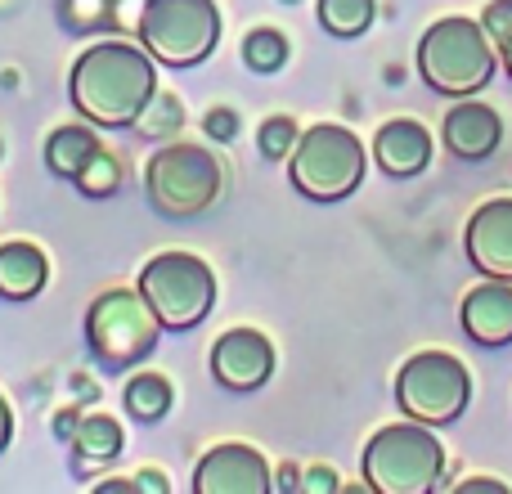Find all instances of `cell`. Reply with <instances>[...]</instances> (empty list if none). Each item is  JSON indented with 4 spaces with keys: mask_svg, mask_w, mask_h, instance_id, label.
I'll use <instances>...</instances> for the list:
<instances>
[{
    "mask_svg": "<svg viewBox=\"0 0 512 494\" xmlns=\"http://www.w3.org/2000/svg\"><path fill=\"white\" fill-rule=\"evenodd\" d=\"M158 90L153 54L126 41L90 45L72 68V104L95 126H131L140 122L144 104Z\"/></svg>",
    "mask_w": 512,
    "mask_h": 494,
    "instance_id": "obj_1",
    "label": "cell"
},
{
    "mask_svg": "<svg viewBox=\"0 0 512 494\" xmlns=\"http://www.w3.org/2000/svg\"><path fill=\"white\" fill-rule=\"evenodd\" d=\"M495 41L472 18H436L418 41V77L436 95H477L495 77Z\"/></svg>",
    "mask_w": 512,
    "mask_h": 494,
    "instance_id": "obj_2",
    "label": "cell"
},
{
    "mask_svg": "<svg viewBox=\"0 0 512 494\" xmlns=\"http://www.w3.org/2000/svg\"><path fill=\"white\" fill-rule=\"evenodd\" d=\"M445 477V445L427 423H391L364 445V481L378 494H432Z\"/></svg>",
    "mask_w": 512,
    "mask_h": 494,
    "instance_id": "obj_3",
    "label": "cell"
},
{
    "mask_svg": "<svg viewBox=\"0 0 512 494\" xmlns=\"http://www.w3.org/2000/svg\"><path fill=\"white\" fill-rule=\"evenodd\" d=\"M364 162H369L364 144L346 126L319 122L310 131H301L297 149L288 158V176L297 185V194H306L310 203H342L360 189Z\"/></svg>",
    "mask_w": 512,
    "mask_h": 494,
    "instance_id": "obj_4",
    "label": "cell"
},
{
    "mask_svg": "<svg viewBox=\"0 0 512 494\" xmlns=\"http://www.w3.org/2000/svg\"><path fill=\"white\" fill-rule=\"evenodd\" d=\"M140 41L167 68H194L221 41V9L216 0H144Z\"/></svg>",
    "mask_w": 512,
    "mask_h": 494,
    "instance_id": "obj_5",
    "label": "cell"
},
{
    "mask_svg": "<svg viewBox=\"0 0 512 494\" xmlns=\"http://www.w3.org/2000/svg\"><path fill=\"white\" fill-rule=\"evenodd\" d=\"M472 400V373L450 351H418L396 373V405L405 418L427 427H450Z\"/></svg>",
    "mask_w": 512,
    "mask_h": 494,
    "instance_id": "obj_6",
    "label": "cell"
},
{
    "mask_svg": "<svg viewBox=\"0 0 512 494\" xmlns=\"http://www.w3.org/2000/svg\"><path fill=\"white\" fill-rule=\"evenodd\" d=\"M162 333V319L144 301L140 288H113L95 297L86 315V342L104 369H126V364L153 355Z\"/></svg>",
    "mask_w": 512,
    "mask_h": 494,
    "instance_id": "obj_7",
    "label": "cell"
},
{
    "mask_svg": "<svg viewBox=\"0 0 512 494\" xmlns=\"http://www.w3.org/2000/svg\"><path fill=\"white\" fill-rule=\"evenodd\" d=\"M140 292L162 319V328H194L203 315H212L216 279L212 265L194 252H158L140 270Z\"/></svg>",
    "mask_w": 512,
    "mask_h": 494,
    "instance_id": "obj_8",
    "label": "cell"
},
{
    "mask_svg": "<svg viewBox=\"0 0 512 494\" xmlns=\"http://www.w3.org/2000/svg\"><path fill=\"white\" fill-rule=\"evenodd\" d=\"M221 162L203 144H167L149 162V198L167 216H198L221 198Z\"/></svg>",
    "mask_w": 512,
    "mask_h": 494,
    "instance_id": "obj_9",
    "label": "cell"
},
{
    "mask_svg": "<svg viewBox=\"0 0 512 494\" xmlns=\"http://www.w3.org/2000/svg\"><path fill=\"white\" fill-rule=\"evenodd\" d=\"M212 373L221 387L230 391H256L270 382L274 373V346L256 328H230L221 342L212 346Z\"/></svg>",
    "mask_w": 512,
    "mask_h": 494,
    "instance_id": "obj_10",
    "label": "cell"
},
{
    "mask_svg": "<svg viewBox=\"0 0 512 494\" xmlns=\"http://www.w3.org/2000/svg\"><path fill=\"white\" fill-rule=\"evenodd\" d=\"M198 494H265L270 490V468L252 445H216L203 454L194 472Z\"/></svg>",
    "mask_w": 512,
    "mask_h": 494,
    "instance_id": "obj_11",
    "label": "cell"
},
{
    "mask_svg": "<svg viewBox=\"0 0 512 494\" xmlns=\"http://www.w3.org/2000/svg\"><path fill=\"white\" fill-rule=\"evenodd\" d=\"M463 247L486 279H512V198H490L486 207H477Z\"/></svg>",
    "mask_w": 512,
    "mask_h": 494,
    "instance_id": "obj_12",
    "label": "cell"
},
{
    "mask_svg": "<svg viewBox=\"0 0 512 494\" xmlns=\"http://www.w3.org/2000/svg\"><path fill=\"white\" fill-rule=\"evenodd\" d=\"M441 135H445V149H450L454 158L481 162V158H490V153L499 149V140H504V122H499V113L490 104L463 95L459 104L445 113Z\"/></svg>",
    "mask_w": 512,
    "mask_h": 494,
    "instance_id": "obj_13",
    "label": "cell"
},
{
    "mask_svg": "<svg viewBox=\"0 0 512 494\" xmlns=\"http://www.w3.org/2000/svg\"><path fill=\"white\" fill-rule=\"evenodd\" d=\"M463 333L477 346L512 342V279H486L463 297Z\"/></svg>",
    "mask_w": 512,
    "mask_h": 494,
    "instance_id": "obj_14",
    "label": "cell"
},
{
    "mask_svg": "<svg viewBox=\"0 0 512 494\" xmlns=\"http://www.w3.org/2000/svg\"><path fill=\"white\" fill-rule=\"evenodd\" d=\"M373 158H378V167L387 176L409 180L418 171H427V162H432V135L414 117H391L378 131V140H373Z\"/></svg>",
    "mask_w": 512,
    "mask_h": 494,
    "instance_id": "obj_15",
    "label": "cell"
},
{
    "mask_svg": "<svg viewBox=\"0 0 512 494\" xmlns=\"http://www.w3.org/2000/svg\"><path fill=\"white\" fill-rule=\"evenodd\" d=\"M45 274H50V265H45V252L36 243L18 239V243L0 247V297H9V301L36 297L45 288Z\"/></svg>",
    "mask_w": 512,
    "mask_h": 494,
    "instance_id": "obj_16",
    "label": "cell"
},
{
    "mask_svg": "<svg viewBox=\"0 0 512 494\" xmlns=\"http://www.w3.org/2000/svg\"><path fill=\"white\" fill-rule=\"evenodd\" d=\"M99 149H104V144H99V135L90 131V126H59V131L45 140V162H50L54 176L77 180L81 167H86Z\"/></svg>",
    "mask_w": 512,
    "mask_h": 494,
    "instance_id": "obj_17",
    "label": "cell"
},
{
    "mask_svg": "<svg viewBox=\"0 0 512 494\" xmlns=\"http://www.w3.org/2000/svg\"><path fill=\"white\" fill-rule=\"evenodd\" d=\"M72 454H77L81 468L90 463H113L122 454V427L108 414H86L77 418V432H72Z\"/></svg>",
    "mask_w": 512,
    "mask_h": 494,
    "instance_id": "obj_18",
    "label": "cell"
},
{
    "mask_svg": "<svg viewBox=\"0 0 512 494\" xmlns=\"http://www.w3.org/2000/svg\"><path fill=\"white\" fill-rule=\"evenodd\" d=\"M171 409V382L162 373H135L126 382V414L140 418V423H158Z\"/></svg>",
    "mask_w": 512,
    "mask_h": 494,
    "instance_id": "obj_19",
    "label": "cell"
},
{
    "mask_svg": "<svg viewBox=\"0 0 512 494\" xmlns=\"http://www.w3.org/2000/svg\"><path fill=\"white\" fill-rule=\"evenodd\" d=\"M378 0H319V23L333 36H360L373 27Z\"/></svg>",
    "mask_w": 512,
    "mask_h": 494,
    "instance_id": "obj_20",
    "label": "cell"
},
{
    "mask_svg": "<svg viewBox=\"0 0 512 494\" xmlns=\"http://www.w3.org/2000/svg\"><path fill=\"white\" fill-rule=\"evenodd\" d=\"M243 63L252 72H279L288 63V41L274 27H256V32L243 36Z\"/></svg>",
    "mask_w": 512,
    "mask_h": 494,
    "instance_id": "obj_21",
    "label": "cell"
},
{
    "mask_svg": "<svg viewBox=\"0 0 512 494\" xmlns=\"http://www.w3.org/2000/svg\"><path fill=\"white\" fill-rule=\"evenodd\" d=\"M72 185H77L86 198H108V194H117V185H122V162H117L113 153L99 149L95 158L81 167V176L72 180Z\"/></svg>",
    "mask_w": 512,
    "mask_h": 494,
    "instance_id": "obj_22",
    "label": "cell"
},
{
    "mask_svg": "<svg viewBox=\"0 0 512 494\" xmlns=\"http://www.w3.org/2000/svg\"><path fill=\"white\" fill-rule=\"evenodd\" d=\"M180 126H185V108H180L176 95H158L153 90V99L144 104L140 113V131L149 135V140H167V135H176Z\"/></svg>",
    "mask_w": 512,
    "mask_h": 494,
    "instance_id": "obj_23",
    "label": "cell"
},
{
    "mask_svg": "<svg viewBox=\"0 0 512 494\" xmlns=\"http://www.w3.org/2000/svg\"><path fill=\"white\" fill-rule=\"evenodd\" d=\"M297 140H301V131H297V122H292V117H265L261 131H256V144H261V153L270 162L292 158Z\"/></svg>",
    "mask_w": 512,
    "mask_h": 494,
    "instance_id": "obj_24",
    "label": "cell"
},
{
    "mask_svg": "<svg viewBox=\"0 0 512 494\" xmlns=\"http://www.w3.org/2000/svg\"><path fill=\"white\" fill-rule=\"evenodd\" d=\"M481 27H486V36L495 45L512 41V0H490L486 14H481Z\"/></svg>",
    "mask_w": 512,
    "mask_h": 494,
    "instance_id": "obj_25",
    "label": "cell"
},
{
    "mask_svg": "<svg viewBox=\"0 0 512 494\" xmlns=\"http://www.w3.org/2000/svg\"><path fill=\"white\" fill-rule=\"evenodd\" d=\"M203 131L221 144L234 140V135H239V113H234V108H212V113L203 117Z\"/></svg>",
    "mask_w": 512,
    "mask_h": 494,
    "instance_id": "obj_26",
    "label": "cell"
},
{
    "mask_svg": "<svg viewBox=\"0 0 512 494\" xmlns=\"http://www.w3.org/2000/svg\"><path fill=\"white\" fill-rule=\"evenodd\" d=\"M342 481H337V472L333 468H310V472H301V490L306 494H333Z\"/></svg>",
    "mask_w": 512,
    "mask_h": 494,
    "instance_id": "obj_27",
    "label": "cell"
},
{
    "mask_svg": "<svg viewBox=\"0 0 512 494\" xmlns=\"http://www.w3.org/2000/svg\"><path fill=\"white\" fill-rule=\"evenodd\" d=\"M135 490H153V494H167V477H162V472H140V477H135Z\"/></svg>",
    "mask_w": 512,
    "mask_h": 494,
    "instance_id": "obj_28",
    "label": "cell"
},
{
    "mask_svg": "<svg viewBox=\"0 0 512 494\" xmlns=\"http://www.w3.org/2000/svg\"><path fill=\"white\" fill-rule=\"evenodd\" d=\"M459 490H463V494H472V490H499V494H504L508 486H504V481H495V477H468Z\"/></svg>",
    "mask_w": 512,
    "mask_h": 494,
    "instance_id": "obj_29",
    "label": "cell"
},
{
    "mask_svg": "<svg viewBox=\"0 0 512 494\" xmlns=\"http://www.w3.org/2000/svg\"><path fill=\"white\" fill-rule=\"evenodd\" d=\"M9 436H14V414H9L5 396H0V450H5V445H9Z\"/></svg>",
    "mask_w": 512,
    "mask_h": 494,
    "instance_id": "obj_30",
    "label": "cell"
},
{
    "mask_svg": "<svg viewBox=\"0 0 512 494\" xmlns=\"http://www.w3.org/2000/svg\"><path fill=\"white\" fill-rule=\"evenodd\" d=\"M72 432H77V414H59V418H54V436H59V441H72Z\"/></svg>",
    "mask_w": 512,
    "mask_h": 494,
    "instance_id": "obj_31",
    "label": "cell"
},
{
    "mask_svg": "<svg viewBox=\"0 0 512 494\" xmlns=\"http://www.w3.org/2000/svg\"><path fill=\"white\" fill-rule=\"evenodd\" d=\"M274 481H279V490H297L301 486V472L297 468H279V477H274Z\"/></svg>",
    "mask_w": 512,
    "mask_h": 494,
    "instance_id": "obj_32",
    "label": "cell"
},
{
    "mask_svg": "<svg viewBox=\"0 0 512 494\" xmlns=\"http://www.w3.org/2000/svg\"><path fill=\"white\" fill-rule=\"evenodd\" d=\"M495 50H499V63H504V68H508V77H512V41L495 45Z\"/></svg>",
    "mask_w": 512,
    "mask_h": 494,
    "instance_id": "obj_33",
    "label": "cell"
}]
</instances>
